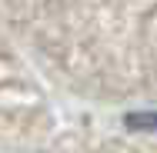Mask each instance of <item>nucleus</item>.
Masks as SVG:
<instances>
[{"label": "nucleus", "instance_id": "nucleus-1", "mask_svg": "<svg viewBox=\"0 0 157 153\" xmlns=\"http://www.w3.org/2000/svg\"><path fill=\"white\" fill-rule=\"evenodd\" d=\"M3 3L54 83L104 103H157V0Z\"/></svg>", "mask_w": 157, "mask_h": 153}]
</instances>
